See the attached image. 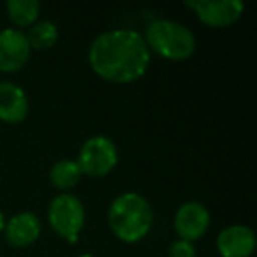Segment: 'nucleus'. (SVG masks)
<instances>
[{"instance_id": "obj_1", "label": "nucleus", "mask_w": 257, "mask_h": 257, "mask_svg": "<svg viewBox=\"0 0 257 257\" xmlns=\"http://www.w3.org/2000/svg\"><path fill=\"white\" fill-rule=\"evenodd\" d=\"M152 53L143 34L131 29L102 32L92 41L88 64L104 81L127 85L147 74Z\"/></svg>"}, {"instance_id": "obj_2", "label": "nucleus", "mask_w": 257, "mask_h": 257, "mask_svg": "<svg viewBox=\"0 0 257 257\" xmlns=\"http://www.w3.org/2000/svg\"><path fill=\"white\" fill-rule=\"evenodd\" d=\"M107 224L114 236L123 243H140L154 225V208L138 192L116 196L107 210Z\"/></svg>"}, {"instance_id": "obj_3", "label": "nucleus", "mask_w": 257, "mask_h": 257, "mask_svg": "<svg viewBox=\"0 0 257 257\" xmlns=\"http://www.w3.org/2000/svg\"><path fill=\"white\" fill-rule=\"evenodd\" d=\"M150 53L169 62L189 60L196 51V36L185 25L173 20H155L143 34Z\"/></svg>"}, {"instance_id": "obj_4", "label": "nucleus", "mask_w": 257, "mask_h": 257, "mask_svg": "<svg viewBox=\"0 0 257 257\" xmlns=\"http://www.w3.org/2000/svg\"><path fill=\"white\" fill-rule=\"evenodd\" d=\"M48 222L60 238L76 243L86 222L85 206L72 194H58L48 206Z\"/></svg>"}, {"instance_id": "obj_5", "label": "nucleus", "mask_w": 257, "mask_h": 257, "mask_svg": "<svg viewBox=\"0 0 257 257\" xmlns=\"http://www.w3.org/2000/svg\"><path fill=\"white\" fill-rule=\"evenodd\" d=\"M76 162L83 175L93 176V178L109 175L118 164L116 143L102 134L88 138L79 148Z\"/></svg>"}, {"instance_id": "obj_6", "label": "nucleus", "mask_w": 257, "mask_h": 257, "mask_svg": "<svg viewBox=\"0 0 257 257\" xmlns=\"http://www.w3.org/2000/svg\"><path fill=\"white\" fill-rule=\"evenodd\" d=\"M185 8L192 9L197 20L211 29L232 25L245 13L241 0H185Z\"/></svg>"}, {"instance_id": "obj_7", "label": "nucleus", "mask_w": 257, "mask_h": 257, "mask_svg": "<svg viewBox=\"0 0 257 257\" xmlns=\"http://www.w3.org/2000/svg\"><path fill=\"white\" fill-rule=\"evenodd\" d=\"M210 211L204 204L197 203V201L183 203L176 210L175 218H173V225H175V231L180 236V239H185L190 243L203 238L210 229Z\"/></svg>"}, {"instance_id": "obj_8", "label": "nucleus", "mask_w": 257, "mask_h": 257, "mask_svg": "<svg viewBox=\"0 0 257 257\" xmlns=\"http://www.w3.org/2000/svg\"><path fill=\"white\" fill-rule=\"evenodd\" d=\"M30 51L25 32L18 29L0 30V72H18L30 60Z\"/></svg>"}, {"instance_id": "obj_9", "label": "nucleus", "mask_w": 257, "mask_h": 257, "mask_svg": "<svg viewBox=\"0 0 257 257\" xmlns=\"http://www.w3.org/2000/svg\"><path fill=\"white\" fill-rule=\"evenodd\" d=\"M255 245L257 238L253 229L243 224L229 225L217 236V252L220 257H250Z\"/></svg>"}, {"instance_id": "obj_10", "label": "nucleus", "mask_w": 257, "mask_h": 257, "mask_svg": "<svg viewBox=\"0 0 257 257\" xmlns=\"http://www.w3.org/2000/svg\"><path fill=\"white\" fill-rule=\"evenodd\" d=\"M43 225L36 213L32 211H20L6 220L4 234L6 239L15 248H25L36 243L41 236Z\"/></svg>"}, {"instance_id": "obj_11", "label": "nucleus", "mask_w": 257, "mask_h": 257, "mask_svg": "<svg viewBox=\"0 0 257 257\" xmlns=\"http://www.w3.org/2000/svg\"><path fill=\"white\" fill-rule=\"evenodd\" d=\"M30 102L27 92L13 81H0V121L20 123L27 118Z\"/></svg>"}, {"instance_id": "obj_12", "label": "nucleus", "mask_w": 257, "mask_h": 257, "mask_svg": "<svg viewBox=\"0 0 257 257\" xmlns=\"http://www.w3.org/2000/svg\"><path fill=\"white\" fill-rule=\"evenodd\" d=\"M83 173L79 169L78 162L72 159H62L57 161L50 169V182L55 189L64 190V194H67V190H72L81 180Z\"/></svg>"}, {"instance_id": "obj_13", "label": "nucleus", "mask_w": 257, "mask_h": 257, "mask_svg": "<svg viewBox=\"0 0 257 257\" xmlns=\"http://www.w3.org/2000/svg\"><path fill=\"white\" fill-rule=\"evenodd\" d=\"M6 9L13 25L18 29H30L39 18L41 4L37 0H9Z\"/></svg>"}, {"instance_id": "obj_14", "label": "nucleus", "mask_w": 257, "mask_h": 257, "mask_svg": "<svg viewBox=\"0 0 257 257\" xmlns=\"http://www.w3.org/2000/svg\"><path fill=\"white\" fill-rule=\"evenodd\" d=\"M58 27L55 25L50 20H44V22H36L29 29V32L25 34L27 41L30 44V50H50L57 44L58 41Z\"/></svg>"}, {"instance_id": "obj_15", "label": "nucleus", "mask_w": 257, "mask_h": 257, "mask_svg": "<svg viewBox=\"0 0 257 257\" xmlns=\"http://www.w3.org/2000/svg\"><path fill=\"white\" fill-rule=\"evenodd\" d=\"M168 257H196V246L185 239H176L169 245Z\"/></svg>"}, {"instance_id": "obj_16", "label": "nucleus", "mask_w": 257, "mask_h": 257, "mask_svg": "<svg viewBox=\"0 0 257 257\" xmlns=\"http://www.w3.org/2000/svg\"><path fill=\"white\" fill-rule=\"evenodd\" d=\"M4 229H6V217H4V211L0 210V234L4 232Z\"/></svg>"}, {"instance_id": "obj_17", "label": "nucleus", "mask_w": 257, "mask_h": 257, "mask_svg": "<svg viewBox=\"0 0 257 257\" xmlns=\"http://www.w3.org/2000/svg\"><path fill=\"white\" fill-rule=\"evenodd\" d=\"M78 257H95V255H92V253H81V255H78Z\"/></svg>"}]
</instances>
